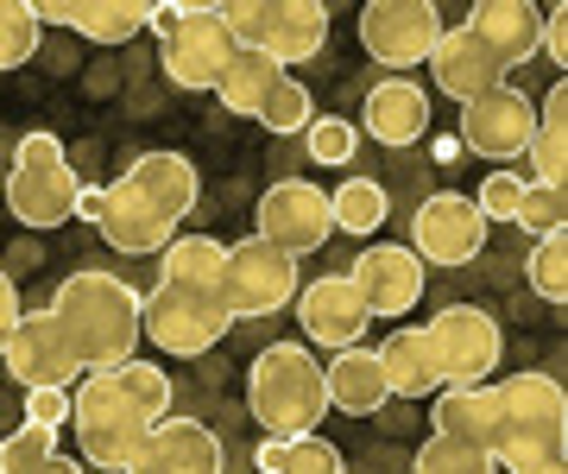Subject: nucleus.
<instances>
[{"label": "nucleus", "instance_id": "f257e3e1", "mask_svg": "<svg viewBox=\"0 0 568 474\" xmlns=\"http://www.w3.org/2000/svg\"><path fill=\"white\" fill-rule=\"evenodd\" d=\"M429 436L480 450L493 468H525V462H568V399L562 380L549 373H511L474 392H436Z\"/></svg>", "mask_w": 568, "mask_h": 474}, {"label": "nucleus", "instance_id": "f03ea898", "mask_svg": "<svg viewBox=\"0 0 568 474\" xmlns=\"http://www.w3.org/2000/svg\"><path fill=\"white\" fill-rule=\"evenodd\" d=\"M234 330L222 297V241L178 234L159 253V285L140 291V342H159L164 354H209Z\"/></svg>", "mask_w": 568, "mask_h": 474}, {"label": "nucleus", "instance_id": "7ed1b4c3", "mask_svg": "<svg viewBox=\"0 0 568 474\" xmlns=\"http://www.w3.org/2000/svg\"><path fill=\"white\" fill-rule=\"evenodd\" d=\"M171 380L164 367L152 361H126V367H108V373H82V386L70 392V424H77V443H82V462L89 468H108V474H126L133 455L145 450L152 424H164L171 412Z\"/></svg>", "mask_w": 568, "mask_h": 474}, {"label": "nucleus", "instance_id": "20e7f679", "mask_svg": "<svg viewBox=\"0 0 568 474\" xmlns=\"http://www.w3.org/2000/svg\"><path fill=\"white\" fill-rule=\"evenodd\" d=\"M196 165L183 152H140L133 165L108 184L102 241L121 253H164L178 241L183 215L196 209Z\"/></svg>", "mask_w": 568, "mask_h": 474}, {"label": "nucleus", "instance_id": "39448f33", "mask_svg": "<svg viewBox=\"0 0 568 474\" xmlns=\"http://www.w3.org/2000/svg\"><path fill=\"white\" fill-rule=\"evenodd\" d=\"M44 310L58 316V330L82 373L126 367L133 349H140V291L126 285V279H114V272H70L51 291Z\"/></svg>", "mask_w": 568, "mask_h": 474}, {"label": "nucleus", "instance_id": "423d86ee", "mask_svg": "<svg viewBox=\"0 0 568 474\" xmlns=\"http://www.w3.org/2000/svg\"><path fill=\"white\" fill-rule=\"evenodd\" d=\"M246 405L260 417L265 436H316V424L328 417L323 367L304 342H272L260 349L253 373H246Z\"/></svg>", "mask_w": 568, "mask_h": 474}, {"label": "nucleus", "instance_id": "0eeeda50", "mask_svg": "<svg viewBox=\"0 0 568 474\" xmlns=\"http://www.w3.org/2000/svg\"><path fill=\"white\" fill-rule=\"evenodd\" d=\"M215 13H222L227 39L241 44V51H260V58H272L278 70L310 63L328 39L323 0H227Z\"/></svg>", "mask_w": 568, "mask_h": 474}, {"label": "nucleus", "instance_id": "6e6552de", "mask_svg": "<svg viewBox=\"0 0 568 474\" xmlns=\"http://www.w3.org/2000/svg\"><path fill=\"white\" fill-rule=\"evenodd\" d=\"M77 165H70V152H63L58 133H26L13 145V171H7V215L20 228H63L77 215Z\"/></svg>", "mask_w": 568, "mask_h": 474}, {"label": "nucleus", "instance_id": "1a4fd4ad", "mask_svg": "<svg viewBox=\"0 0 568 474\" xmlns=\"http://www.w3.org/2000/svg\"><path fill=\"white\" fill-rule=\"evenodd\" d=\"M152 26H159V70L178 89H215L222 83L227 58H234V39L215 7H196V0H178V7H152Z\"/></svg>", "mask_w": 568, "mask_h": 474}, {"label": "nucleus", "instance_id": "9d476101", "mask_svg": "<svg viewBox=\"0 0 568 474\" xmlns=\"http://www.w3.org/2000/svg\"><path fill=\"white\" fill-rule=\"evenodd\" d=\"M429 361H436V380L443 392H474L487 386L493 367H499V323H493L480 304H448L424 323Z\"/></svg>", "mask_w": 568, "mask_h": 474}, {"label": "nucleus", "instance_id": "9b49d317", "mask_svg": "<svg viewBox=\"0 0 568 474\" xmlns=\"http://www.w3.org/2000/svg\"><path fill=\"white\" fill-rule=\"evenodd\" d=\"M297 260L272 241H234L222 248V297H227V316L241 323V316H278L291 297H297Z\"/></svg>", "mask_w": 568, "mask_h": 474}, {"label": "nucleus", "instance_id": "f8f14e48", "mask_svg": "<svg viewBox=\"0 0 568 474\" xmlns=\"http://www.w3.org/2000/svg\"><path fill=\"white\" fill-rule=\"evenodd\" d=\"M443 39V13L429 0H366L361 7V44L373 63H386L398 77H410L417 63H429Z\"/></svg>", "mask_w": 568, "mask_h": 474}, {"label": "nucleus", "instance_id": "ddd939ff", "mask_svg": "<svg viewBox=\"0 0 568 474\" xmlns=\"http://www.w3.org/2000/svg\"><path fill=\"white\" fill-rule=\"evenodd\" d=\"M480 248H487V222H480L474 196L436 190V196L417 203V215H410V253L424 266H467Z\"/></svg>", "mask_w": 568, "mask_h": 474}, {"label": "nucleus", "instance_id": "4468645a", "mask_svg": "<svg viewBox=\"0 0 568 474\" xmlns=\"http://www.w3.org/2000/svg\"><path fill=\"white\" fill-rule=\"evenodd\" d=\"M335 234L328 222V190H316L310 178H278L272 190H260V241L297 253H316Z\"/></svg>", "mask_w": 568, "mask_h": 474}, {"label": "nucleus", "instance_id": "2eb2a0df", "mask_svg": "<svg viewBox=\"0 0 568 474\" xmlns=\"http://www.w3.org/2000/svg\"><path fill=\"white\" fill-rule=\"evenodd\" d=\"M530 127H537V102H530L525 89H511V83H499V89H487V95L462 102V145L467 152H480V159H499V165L525 159Z\"/></svg>", "mask_w": 568, "mask_h": 474}, {"label": "nucleus", "instance_id": "dca6fc26", "mask_svg": "<svg viewBox=\"0 0 568 474\" xmlns=\"http://www.w3.org/2000/svg\"><path fill=\"white\" fill-rule=\"evenodd\" d=\"M0 361H7V373H13L26 392H70L82 380L77 354H70V342H63V330H58L51 310H26Z\"/></svg>", "mask_w": 568, "mask_h": 474}, {"label": "nucleus", "instance_id": "f3484780", "mask_svg": "<svg viewBox=\"0 0 568 474\" xmlns=\"http://www.w3.org/2000/svg\"><path fill=\"white\" fill-rule=\"evenodd\" d=\"M297 323H304V342L310 349H361L366 342V304L361 291L347 285V272H323V279H310V285H297Z\"/></svg>", "mask_w": 568, "mask_h": 474}, {"label": "nucleus", "instance_id": "a211bd4d", "mask_svg": "<svg viewBox=\"0 0 568 474\" xmlns=\"http://www.w3.org/2000/svg\"><path fill=\"white\" fill-rule=\"evenodd\" d=\"M347 285L361 291L366 316H405L417 297H424V260L405 248V241H373V248L347 266Z\"/></svg>", "mask_w": 568, "mask_h": 474}, {"label": "nucleus", "instance_id": "6ab92c4d", "mask_svg": "<svg viewBox=\"0 0 568 474\" xmlns=\"http://www.w3.org/2000/svg\"><path fill=\"white\" fill-rule=\"evenodd\" d=\"M126 474H222V443L196 417H164V424H152Z\"/></svg>", "mask_w": 568, "mask_h": 474}, {"label": "nucleus", "instance_id": "aec40b11", "mask_svg": "<svg viewBox=\"0 0 568 474\" xmlns=\"http://www.w3.org/2000/svg\"><path fill=\"white\" fill-rule=\"evenodd\" d=\"M429 77H436V89L455 95V102H474V95H487V89L506 83L499 58H493L467 26H443V39H436V51H429Z\"/></svg>", "mask_w": 568, "mask_h": 474}, {"label": "nucleus", "instance_id": "412c9836", "mask_svg": "<svg viewBox=\"0 0 568 474\" xmlns=\"http://www.w3.org/2000/svg\"><path fill=\"white\" fill-rule=\"evenodd\" d=\"M32 20L70 26L89 44H126L152 26V7H140V0H44V7H32Z\"/></svg>", "mask_w": 568, "mask_h": 474}, {"label": "nucleus", "instance_id": "4be33fe9", "mask_svg": "<svg viewBox=\"0 0 568 474\" xmlns=\"http://www.w3.org/2000/svg\"><path fill=\"white\" fill-rule=\"evenodd\" d=\"M537 26H544V7H530V0H480V7L467 13V32L499 58L506 77L518 63L537 58Z\"/></svg>", "mask_w": 568, "mask_h": 474}, {"label": "nucleus", "instance_id": "5701e85b", "mask_svg": "<svg viewBox=\"0 0 568 474\" xmlns=\"http://www.w3.org/2000/svg\"><path fill=\"white\" fill-rule=\"evenodd\" d=\"M366 133L379 145H410L429 133V89L417 77H386L366 89Z\"/></svg>", "mask_w": 568, "mask_h": 474}, {"label": "nucleus", "instance_id": "b1692460", "mask_svg": "<svg viewBox=\"0 0 568 474\" xmlns=\"http://www.w3.org/2000/svg\"><path fill=\"white\" fill-rule=\"evenodd\" d=\"M323 392H328V412H347V417H373L392 399L373 349H342L335 354V361L323 367Z\"/></svg>", "mask_w": 568, "mask_h": 474}, {"label": "nucleus", "instance_id": "393cba45", "mask_svg": "<svg viewBox=\"0 0 568 474\" xmlns=\"http://www.w3.org/2000/svg\"><path fill=\"white\" fill-rule=\"evenodd\" d=\"M530 184H549V190H568V89H544L537 102V127H530Z\"/></svg>", "mask_w": 568, "mask_h": 474}, {"label": "nucleus", "instance_id": "a878e982", "mask_svg": "<svg viewBox=\"0 0 568 474\" xmlns=\"http://www.w3.org/2000/svg\"><path fill=\"white\" fill-rule=\"evenodd\" d=\"M373 354H379V373H386V392H392V399H424V392H443L424 330H392Z\"/></svg>", "mask_w": 568, "mask_h": 474}, {"label": "nucleus", "instance_id": "bb28decb", "mask_svg": "<svg viewBox=\"0 0 568 474\" xmlns=\"http://www.w3.org/2000/svg\"><path fill=\"white\" fill-rule=\"evenodd\" d=\"M284 77H291V70H278L272 58H260V51H241V44H234V58H227V70H222V83H215V95H222L227 114H246V121H260L265 102H272V89H278Z\"/></svg>", "mask_w": 568, "mask_h": 474}, {"label": "nucleus", "instance_id": "cd10ccee", "mask_svg": "<svg viewBox=\"0 0 568 474\" xmlns=\"http://www.w3.org/2000/svg\"><path fill=\"white\" fill-rule=\"evenodd\" d=\"M386 184L379 178H347L342 190H328V222L342 234H379L386 228Z\"/></svg>", "mask_w": 568, "mask_h": 474}, {"label": "nucleus", "instance_id": "c85d7f7f", "mask_svg": "<svg viewBox=\"0 0 568 474\" xmlns=\"http://www.w3.org/2000/svg\"><path fill=\"white\" fill-rule=\"evenodd\" d=\"M525 279L544 304H568V228L562 234H544L525 260Z\"/></svg>", "mask_w": 568, "mask_h": 474}, {"label": "nucleus", "instance_id": "c756f323", "mask_svg": "<svg viewBox=\"0 0 568 474\" xmlns=\"http://www.w3.org/2000/svg\"><path fill=\"white\" fill-rule=\"evenodd\" d=\"M44 26L32 20V0H0V70H20L39 58Z\"/></svg>", "mask_w": 568, "mask_h": 474}, {"label": "nucleus", "instance_id": "7c9ffc66", "mask_svg": "<svg viewBox=\"0 0 568 474\" xmlns=\"http://www.w3.org/2000/svg\"><path fill=\"white\" fill-rule=\"evenodd\" d=\"M511 222L525 228V234H562L568 228V190H549V184H530L525 178V196H518V215Z\"/></svg>", "mask_w": 568, "mask_h": 474}, {"label": "nucleus", "instance_id": "2f4dec72", "mask_svg": "<svg viewBox=\"0 0 568 474\" xmlns=\"http://www.w3.org/2000/svg\"><path fill=\"white\" fill-rule=\"evenodd\" d=\"M410 474H499L480 450H467V443H448V436H429L424 450H417V468Z\"/></svg>", "mask_w": 568, "mask_h": 474}, {"label": "nucleus", "instance_id": "473e14b6", "mask_svg": "<svg viewBox=\"0 0 568 474\" xmlns=\"http://www.w3.org/2000/svg\"><path fill=\"white\" fill-rule=\"evenodd\" d=\"M310 121H316V108H310V89L297 83V77H284V83L272 89V102H265L260 127H272V133H304Z\"/></svg>", "mask_w": 568, "mask_h": 474}, {"label": "nucleus", "instance_id": "72a5a7b5", "mask_svg": "<svg viewBox=\"0 0 568 474\" xmlns=\"http://www.w3.org/2000/svg\"><path fill=\"white\" fill-rule=\"evenodd\" d=\"M51 455H58V436H51V431H32V424H20V431L0 443V474H39Z\"/></svg>", "mask_w": 568, "mask_h": 474}, {"label": "nucleus", "instance_id": "f704fd0d", "mask_svg": "<svg viewBox=\"0 0 568 474\" xmlns=\"http://www.w3.org/2000/svg\"><path fill=\"white\" fill-rule=\"evenodd\" d=\"M342 450L328 436H284V455H278V474H342Z\"/></svg>", "mask_w": 568, "mask_h": 474}, {"label": "nucleus", "instance_id": "c9c22d12", "mask_svg": "<svg viewBox=\"0 0 568 474\" xmlns=\"http://www.w3.org/2000/svg\"><path fill=\"white\" fill-rule=\"evenodd\" d=\"M304 133H310V159L316 165H354V152H361V127L335 121V114L328 121H310Z\"/></svg>", "mask_w": 568, "mask_h": 474}, {"label": "nucleus", "instance_id": "e433bc0d", "mask_svg": "<svg viewBox=\"0 0 568 474\" xmlns=\"http://www.w3.org/2000/svg\"><path fill=\"white\" fill-rule=\"evenodd\" d=\"M518 196H525V178L518 171H493L487 184H480V196H474V209H480V222H511Z\"/></svg>", "mask_w": 568, "mask_h": 474}, {"label": "nucleus", "instance_id": "4c0bfd02", "mask_svg": "<svg viewBox=\"0 0 568 474\" xmlns=\"http://www.w3.org/2000/svg\"><path fill=\"white\" fill-rule=\"evenodd\" d=\"M26 424L58 436L70 424V392H26Z\"/></svg>", "mask_w": 568, "mask_h": 474}, {"label": "nucleus", "instance_id": "58836bf2", "mask_svg": "<svg viewBox=\"0 0 568 474\" xmlns=\"http://www.w3.org/2000/svg\"><path fill=\"white\" fill-rule=\"evenodd\" d=\"M537 51H544V58H556V63H568V0H562V7H544Z\"/></svg>", "mask_w": 568, "mask_h": 474}, {"label": "nucleus", "instance_id": "ea45409f", "mask_svg": "<svg viewBox=\"0 0 568 474\" xmlns=\"http://www.w3.org/2000/svg\"><path fill=\"white\" fill-rule=\"evenodd\" d=\"M20 285L7 279V266H0V354H7V342H13V330H20Z\"/></svg>", "mask_w": 568, "mask_h": 474}, {"label": "nucleus", "instance_id": "a19ab883", "mask_svg": "<svg viewBox=\"0 0 568 474\" xmlns=\"http://www.w3.org/2000/svg\"><path fill=\"white\" fill-rule=\"evenodd\" d=\"M102 209H108V184H82L77 190V215L89 228H102Z\"/></svg>", "mask_w": 568, "mask_h": 474}, {"label": "nucleus", "instance_id": "79ce46f5", "mask_svg": "<svg viewBox=\"0 0 568 474\" xmlns=\"http://www.w3.org/2000/svg\"><path fill=\"white\" fill-rule=\"evenodd\" d=\"M39 474H82V462H77V455H51Z\"/></svg>", "mask_w": 568, "mask_h": 474}, {"label": "nucleus", "instance_id": "37998d69", "mask_svg": "<svg viewBox=\"0 0 568 474\" xmlns=\"http://www.w3.org/2000/svg\"><path fill=\"white\" fill-rule=\"evenodd\" d=\"M342 474H347V468H342Z\"/></svg>", "mask_w": 568, "mask_h": 474}]
</instances>
